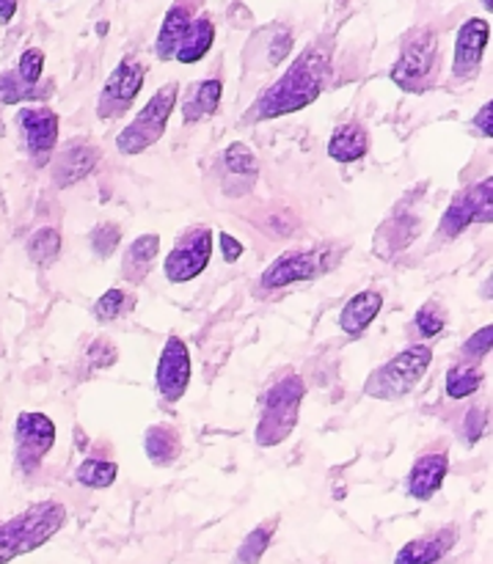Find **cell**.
Segmentation results:
<instances>
[{
  "instance_id": "obj_12",
  "label": "cell",
  "mask_w": 493,
  "mask_h": 564,
  "mask_svg": "<svg viewBox=\"0 0 493 564\" xmlns=\"http://www.w3.org/2000/svg\"><path fill=\"white\" fill-rule=\"evenodd\" d=\"M191 350H187V345L180 336H169V341L163 345V352H160L158 372H154V383H158L160 397L169 402L182 400L187 386H191Z\"/></svg>"
},
{
  "instance_id": "obj_33",
  "label": "cell",
  "mask_w": 493,
  "mask_h": 564,
  "mask_svg": "<svg viewBox=\"0 0 493 564\" xmlns=\"http://www.w3.org/2000/svg\"><path fill=\"white\" fill-rule=\"evenodd\" d=\"M36 97V86H25L14 72L0 75V102L3 105H20L22 99Z\"/></svg>"
},
{
  "instance_id": "obj_11",
  "label": "cell",
  "mask_w": 493,
  "mask_h": 564,
  "mask_svg": "<svg viewBox=\"0 0 493 564\" xmlns=\"http://www.w3.org/2000/svg\"><path fill=\"white\" fill-rule=\"evenodd\" d=\"M329 270V248H303V251H287L262 273L265 290H281V286L312 281Z\"/></svg>"
},
{
  "instance_id": "obj_39",
  "label": "cell",
  "mask_w": 493,
  "mask_h": 564,
  "mask_svg": "<svg viewBox=\"0 0 493 564\" xmlns=\"http://www.w3.org/2000/svg\"><path fill=\"white\" fill-rule=\"evenodd\" d=\"M218 246H221V257H224V262H237V259L243 257V251H246V248H243V242L237 240V237H232V235H226V231H221L218 235Z\"/></svg>"
},
{
  "instance_id": "obj_31",
  "label": "cell",
  "mask_w": 493,
  "mask_h": 564,
  "mask_svg": "<svg viewBox=\"0 0 493 564\" xmlns=\"http://www.w3.org/2000/svg\"><path fill=\"white\" fill-rule=\"evenodd\" d=\"M121 242V229L116 224H99L97 229L92 231V251L94 257L108 259L114 257V251Z\"/></svg>"
},
{
  "instance_id": "obj_6",
  "label": "cell",
  "mask_w": 493,
  "mask_h": 564,
  "mask_svg": "<svg viewBox=\"0 0 493 564\" xmlns=\"http://www.w3.org/2000/svg\"><path fill=\"white\" fill-rule=\"evenodd\" d=\"M436 72H439V36L430 28H419L403 44L400 58L392 66V83H397L403 91L422 94L436 83Z\"/></svg>"
},
{
  "instance_id": "obj_37",
  "label": "cell",
  "mask_w": 493,
  "mask_h": 564,
  "mask_svg": "<svg viewBox=\"0 0 493 564\" xmlns=\"http://www.w3.org/2000/svg\"><path fill=\"white\" fill-rule=\"evenodd\" d=\"M88 358H92V364L97 369H108V367H114V361H116V347H114V341L110 339H97L92 345V350H88Z\"/></svg>"
},
{
  "instance_id": "obj_15",
  "label": "cell",
  "mask_w": 493,
  "mask_h": 564,
  "mask_svg": "<svg viewBox=\"0 0 493 564\" xmlns=\"http://www.w3.org/2000/svg\"><path fill=\"white\" fill-rule=\"evenodd\" d=\"M447 471H450V455L447 452H425V455H419L417 463L411 466V474H408V496L417 501H430L444 485Z\"/></svg>"
},
{
  "instance_id": "obj_24",
  "label": "cell",
  "mask_w": 493,
  "mask_h": 564,
  "mask_svg": "<svg viewBox=\"0 0 493 564\" xmlns=\"http://www.w3.org/2000/svg\"><path fill=\"white\" fill-rule=\"evenodd\" d=\"M160 251V237L158 235H141L130 242L125 257V279H130L132 284H141L143 279L152 270L154 259H158Z\"/></svg>"
},
{
  "instance_id": "obj_29",
  "label": "cell",
  "mask_w": 493,
  "mask_h": 564,
  "mask_svg": "<svg viewBox=\"0 0 493 564\" xmlns=\"http://www.w3.org/2000/svg\"><path fill=\"white\" fill-rule=\"evenodd\" d=\"M25 251L33 262L42 264V268H47V264H53L61 253V231L53 229V226L36 229L31 235V240H28Z\"/></svg>"
},
{
  "instance_id": "obj_20",
  "label": "cell",
  "mask_w": 493,
  "mask_h": 564,
  "mask_svg": "<svg viewBox=\"0 0 493 564\" xmlns=\"http://www.w3.org/2000/svg\"><path fill=\"white\" fill-rule=\"evenodd\" d=\"M193 9H196V6L185 3V0H176V3L169 9L163 25H160L158 42H154V53H158L160 61L174 58L176 44H180L182 33L187 31V25H191L193 20Z\"/></svg>"
},
{
  "instance_id": "obj_28",
  "label": "cell",
  "mask_w": 493,
  "mask_h": 564,
  "mask_svg": "<svg viewBox=\"0 0 493 564\" xmlns=\"http://www.w3.org/2000/svg\"><path fill=\"white\" fill-rule=\"evenodd\" d=\"M483 386V372L478 364H458L447 372V397L452 400H467Z\"/></svg>"
},
{
  "instance_id": "obj_5",
  "label": "cell",
  "mask_w": 493,
  "mask_h": 564,
  "mask_svg": "<svg viewBox=\"0 0 493 564\" xmlns=\"http://www.w3.org/2000/svg\"><path fill=\"white\" fill-rule=\"evenodd\" d=\"M176 97H180L176 83H165L163 88H158L149 97L147 108H141V113L116 135V149L121 154H141L152 149L165 135V127H169L171 113L176 108Z\"/></svg>"
},
{
  "instance_id": "obj_7",
  "label": "cell",
  "mask_w": 493,
  "mask_h": 564,
  "mask_svg": "<svg viewBox=\"0 0 493 564\" xmlns=\"http://www.w3.org/2000/svg\"><path fill=\"white\" fill-rule=\"evenodd\" d=\"M210 257H213V231L207 226H193L180 237L163 262L165 279L171 284H187L207 270Z\"/></svg>"
},
{
  "instance_id": "obj_18",
  "label": "cell",
  "mask_w": 493,
  "mask_h": 564,
  "mask_svg": "<svg viewBox=\"0 0 493 564\" xmlns=\"http://www.w3.org/2000/svg\"><path fill=\"white\" fill-rule=\"evenodd\" d=\"M259 165L257 154L246 147V143H229L224 152V180H235V185H229V196H246L251 191V185L257 182Z\"/></svg>"
},
{
  "instance_id": "obj_34",
  "label": "cell",
  "mask_w": 493,
  "mask_h": 564,
  "mask_svg": "<svg viewBox=\"0 0 493 564\" xmlns=\"http://www.w3.org/2000/svg\"><path fill=\"white\" fill-rule=\"evenodd\" d=\"M127 308V295L121 290H108L97 303H94V317L99 323H114L116 317H121Z\"/></svg>"
},
{
  "instance_id": "obj_40",
  "label": "cell",
  "mask_w": 493,
  "mask_h": 564,
  "mask_svg": "<svg viewBox=\"0 0 493 564\" xmlns=\"http://www.w3.org/2000/svg\"><path fill=\"white\" fill-rule=\"evenodd\" d=\"M491 113H493V102H485L483 108H480V113L474 116V130L480 132V135H485V138H491L493 135V124H491Z\"/></svg>"
},
{
  "instance_id": "obj_41",
  "label": "cell",
  "mask_w": 493,
  "mask_h": 564,
  "mask_svg": "<svg viewBox=\"0 0 493 564\" xmlns=\"http://www.w3.org/2000/svg\"><path fill=\"white\" fill-rule=\"evenodd\" d=\"M17 14V0H0V25H9Z\"/></svg>"
},
{
  "instance_id": "obj_9",
  "label": "cell",
  "mask_w": 493,
  "mask_h": 564,
  "mask_svg": "<svg viewBox=\"0 0 493 564\" xmlns=\"http://www.w3.org/2000/svg\"><path fill=\"white\" fill-rule=\"evenodd\" d=\"M143 80H147V66H143L141 61L136 58L119 61L116 69L108 75V80H105L103 91H99V99H97L99 119L110 121L125 116L127 110H130V105L136 102Z\"/></svg>"
},
{
  "instance_id": "obj_42",
  "label": "cell",
  "mask_w": 493,
  "mask_h": 564,
  "mask_svg": "<svg viewBox=\"0 0 493 564\" xmlns=\"http://www.w3.org/2000/svg\"><path fill=\"white\" fill-rule=\"evenodd\" d=\"M485 9H491V0H485Z\"/></svg>"
},
{
  "instance_id": "obj_22",
  "label": "cell",
  "mask_w": 493,
  "mask_h": 564,
  "mask_svg": "<svg viewBox=\"0 0 493 564\" xmlns=\"http://www.w3.org/2000/svg\"><path fill=\"white\" fill-rule=\"evenodd\" d=\"M369 152V132L358 121H347L334 130L329 141V154L336 163H356Z\"/></svg>"
},
{
  "instance_id": "obj_38",
  "label": "cell",
  "mask_w": 493,
  "mask_h": 564,
  "mask_svg": "<svg viewBox=\"0 0 493 564\" xmlns=\"http://www.w3.org/2000/svg\"><path fill=\"white\" fill-rule=\"evenodd\" d=\"M463 433H467V441L469 444H478L480 438H483V433H485V411H480V408H472V411L467 413V430H463Z\"/></svg>"
},
{
  "instance_id": "obj_36",
  "label": "cell",
  "mask_w": 493,
  "mask_h": 564,
  "mask_svg": "<svg viewBox=\"0 0 493 564\" xmlns=\"http://www.w3.org/2000/svg\"><path fill=\"white\" fill-rule=\"evenodd\" d=\"M290 50H292V33H290V28L281 25L279 33H276V39H274V42H270L268 64H274V66L281 64V61H285L287 55H290Z\"/></svg>"
},
{
  "instance_id": "obj_2",
  "label": "cell",
  "mask_w": 493,
  "mask_h": 564,
  "mask_svg": "<svg viewBox=\"0 0 493 564\" xmlns=\"http://www.w3.org/2000/svg\"><path fill=\"white\" fill-rule=\"evenodd\" d=\"M66 523V507L58 501H39L20 516L0 523V564L42 549Z\"/></svg>"
},
{
  "instance_id": "obj_8",
  "label": "cell",
  "mask_w": 493,
  "mask_h": 564,
  "mask_svg": "<svg viewBox=\"0 0 493 564\" xmlns=\"http://www.w3.org/2000/svg\"><path fill=\"white\" fill-rule=\"evenodd\" d=\"M55 446L53 419L36 411H22L14 422V457L22 474H33L44 455Z\"/></svg>"
},
{
  "instance_id": "obj_25",
  "label": "cell",
  "mask_w": 493,
  "mask_h": 564,
  "mask_svg": "<svg viewBox=\"0 0 493 564\" xmlns=\"http://www.w3.org/2000/svg\"><path fill=\"white\" fill-rule=\"evenodd\" d=\"M221 94H224V86H221L218 77H210V80H202L196 88H193V97L187 99L185 105V124H193V121L204 119V116H213L221 105Z\"/></svg>"
},
{
  "instance_id": "obj_4",
  "label": "cell",
  "mask_w": 493,
  "mask_h": 564,
  "mask_svg": "<svg viewBox=\"0 0 493 564\" xmlns=\"http://www.w3.org/2000/svg\"><path fill=\"white\" fill-rule=\"evenodd\" d=\"M430 361H433V347L411 345L403 352H397L392 361L381 364L364 383V394L373 400H400L411 394L419 386V380L428 375Z\"/></svg>"
},
{
  "instance_id": "obj_35",
  "label": "cell",
  "mask_w": 493,
  "mask_h": 564,
  "mask_svg": "<svg viewBox=\"0 0 493 564\" xmlns=\"http://www.w3.org/2000/svg\"><path fill=\"white\" fill-rule=\"evenodd\" d=\"M491 341H493V328L491 325H483V328H480L478 334L463 345V356L472 358V361H480V358H485L491 352Z\"/></svg>"
},
{
  "instance_id": "obj_30",
  "label": "cell",
  "mask_w": 493,
  "mask_h": 564,
  "mask_svg": "<svg viewBox=\"0 0 493 564\" xmlns=\"http://www.w3.org/2000/svg\"><path fill=\"white\" fill-rule=\"evenodd\" d=\"M444 325H447V312L441 308V303L436 301L425 303V306L417 312V317H414V328H417V334L422 336V339H433V336H439L441 330H444Z\"/></svg>"
},
{
  "instance_id": "obj_26",
  "label": "cell",
  "mask_w": 493,
  "mask_h": 564,
  "mask_svg": "<svg viewBox=\"0 0 493 564\" xmlns=\"http://www.w3.org/2000/svg\"><path fill=\"white\" fill-rule=\"evenodd\" d=\"M119 477V466L110 460H99V457H88L77 466L75 479L83 485V488H92V490H103L110 488Z\"/></svg>"
},
{
  "instance_id": "obj_16",
  "label": "cell",
  "mask_w": 493,
  "mask_h": 564,
  "mask_svg": "<svg viewBox=\"0 0 493 564\" xmlns=\"http://www.w3.org/2000/svg\"><path fill=\"white\" fill-rule=\"evenodd\" d=\"M97 163H99L97 147H92V143L86 141H72L69 147L58 154V160H55L53 182L58 187L75 185V182L86 180V176L97 169Z\"/></svg>"
},
{
  "instance_id": "obj_3",
  "label": "cell",
  "mask_w": 493,
  "mask_h": 564,
  "mask_svg": "<svg viewBox=\"0 0 493 564\" xmlns=\"http://www.w3.org/2000/svg\"><path fill=\"white\" fill-rule=\"evenodd\" d=\"M303 397H307V386H303L298 375L281 378L265 397L262 416H259L257 430H254V441L265 446V449L285 444L292 435V430L298 427Z\"/></svg>"
},
{
  "instance_id": "obj_21",
  "label": "cell",
  "mask_w": 493,
  "mask_h": 564,
  "mask_svg": "<svg viewBox=\"0 0 493 564\" xmlns=\"http://www.w3.org/2000/svg\"><path fill=\"white\" fill-rule=\"evenodd\" d=\"M213 42H215L213 20H210V17H196V20H191L187 31L182 33L180 44H176L174 50V61H180V64H196V61H202L204 55L213 50Z\"/></svg>"
},
{
  "instance_id": "obj_13",
  "label": "cell",
  "mask_w": 493,
  "mask_h": 564,
  "mask_svg": "<svg viewBox=\"0 0 493 564\" xmlns=\"http://www.w3.org/2000/svg\"><path fill=\"white\" fill-rule=\"evenodd\" d=\"M17 124H20L22 141H25L28 154H31L36 163L53 154L55 143H58V113L47 105H39V108H20L17 110Z\"/></svg>"
},
{
  "instance_id": "obj_19",
  "label": "cell",
  "mask_w": 493,
  "mask_h": 564,
  "mask_svg": "<svg viewBox=\"0 0 493 564\" xmlns=\"http://www.w3.org/2000/svg\"><path fill=\"white\" fill-rule=\"evenodd\" d=\"M381 308H384V297H381V292H373V290L358 292V295H353L351 301L345 303V308H342L340 328L351 336L364 334V330L375 323Z\"/></svg>"
},
{
  "instance_id": "obj_17",
  "label": "cell",
  "mask_w": 493,
  "mask_h": 564,
  "mask_svg": "<svg viewBox=\"0 0 493 564\" xmlns=\"http://www.w3.org/2000/svg\"><path fill=\"white\" fill-rule=\"evenodd\" d=\"M458 543V529H441L436 534H425V538L411 540L400 549L395 556V564H436L444 560Z\"/></svg>"
},
{
  "instance_id": "obj_10",
  "label": "cell",
  "mask_w": 493,
  "mask_h": 564,
  "mask_svg": "<svg viewBox=\"0 0 493 564\" xmlns=\"http://www.w3.org/2000/svg\"><path fill=\"white\" fill-rule=\"evenodd\" d=\"M493 180L485 176L480 185H472L469 191H463L461 196H456V202L450 204V209L441 218V237H458L461 231H467L474 220L480 224H491L493 220Z\"/></svg>"
},
{
  "instance_id": "obj_1",
  "label": "cell",
  "mask_w": 493,
  "mask_h": 564,
  "mask_svg": "<svg viewBox=\"0 0 493 564\" xmlns=\"http://www.w3.org/2000/svg\"><path fill=\"white\" fill-rule=\"evenodd\" d=\"M325 69H329V55L320 53V47H309L274 86L265 88L246 119H279V116L296 113L318 102L325 86Z\"/></svg>"
},
{
  "instance_id": "obj_32",
  "label": "cell",
  "mask_w": 493,
  "mask_h": 564,
  "mask_svg": "<svg viewBox=\"0 0 493 564\" xmlns=\"http://www.w3.org/2000/svg\"><path fill=\"white\" fill-rule=\"evenodd\" d=\"M44 72V53L39 47H28L25 53L17 61V77H20L25 86H36L42 80Z\"/></svg>"
},
{
  "instance_id": "obj_27",
  "label": "cell",
  "mask_w": 493,
  "mask_h": 564,
  "mask_svg": "<svg viewBox=\"0 0 493 564\" xmlns=\"http://www.w3.org/2000/svg\"><path fill=\"white\" fill-rule=\"evenodd\" d=\"M276 527H279V521H268V523H262V527L251 529V532L246 534V540L240 543V549H237L235 562L232 564H257L259 560H262L265 551H268V545L274 543Z\"/></svg>"
},
{
  "instance_id": "obj_23",
  "label": "cell",
  "mask_w": 493,
  "mask_h": 564,
  "mask_svg": "<svg viewBox=\"0 0 493 564\" xmlns=\"http://www.w3.org/2000/svg\"><path fill=\"white\" fill-rule=\"evenodd\" d=\"M143 449H147V457L154 463V466L165 468L171 463H176L182 452V441L180 433L169 424H152L143 435Z\"/></svg>"
},
{
  "instance_id": "obj_14",
  "label": "cell",
  "mask_w": 493,
  "mask_h": 564,
  "mask_svg": "<svg viewBox=\"0 0 493 564\" xmlns=\"http://www.w3.org/2000/svg\"><path fill=\"white\" fill-rule=\"evenodd\" d=\"M491 39V22L483 17H472L458 28L456 36V58H452V77L461 83L472 80L483 64L485 47Z\"/></svg>"
}]
</instances>
